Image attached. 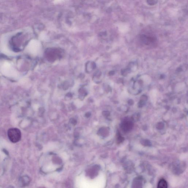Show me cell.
Listing matches in <instances>:
<instances>
[{
	"label": "cell",
	"instance_id": "6",
	"mask_svg": "<svg viewBox=\"0 0 188 188\" xmlns=\"http://www.w3.org/2000/svg\"><path fill=\"white\" fill-rule=\"evenodd\" d=\"M164 127V124L162 122H159L157 124V129H159V130H161V129H163Z\"/></svg>",
	"mask_w": 188,
	"mask_h": 188
},
{
	"label": "cell",
	"instance_id": "5",
	"mask_svg": "<svg viewBox=\"0 0 188 188\" xmlns=\"http://www.w3.org/2000/svg\"><path fill=\"white\" fill-rule=\"evenodd\" d=\"M141 143L143 145L146 146H150L151 145V143L150 141L148 140H142L141 141Z\"/></svg>",
	"mask_w": 188,
	"mask_h": 188
},
{
	"label": "cell",
	"instance_id": "10",
	"mask_svg": "<svg viewBox=\"0 0 188 188\" xmlns=\"http://www.w3.org/2000/svg\"><path fill=\"white\" fill-rule=\"evenodd\" d=\"M118 140L119 141V143H121V142L123 141L124 138L123 137H122V136H121L120 135H119L118 137Z\"/></svg>",
	"mask_w": 188,
	"mask_h": 188
},
{
	"label": "cell",
	"instance_id": "7",
	"mask_svg": "<svg viewBox=\"0 0 188 188\" xmlns=\"http://www.w3.org/2000/svg\"><path fill=\"white\" fill-rule=\"evenodd\" d=\"M157 1H152V0H151V1H147V3L148 4L150 5H153L154 4H156L157 3Z\"/></svg>",
	"mask_w": 188,
	"mask_h": 188
},
{
	"label": "cell",
	"instance_id": "11",
	"mask_svg": "<svg viewBox=\"0 0 188 188\" xmlns=\"http://www.w3.org/2000/svg\"><path fill=\"white\" fill-rule=\"evenodd\" d=\"M144 104H145V103H144V101H141V100H140V102L139 103L138 106L141 107L143 106V105H144Z\"/></svg>",
	"mask_w": 188,
	"mask_h": 188
},
{
	"label": "cell",
	"instance_id": "2",
	"mask_svg": "<svg viewBox=\"0 0 188 188\" xmlns=\"http://www.w3.org/2000/svg\"><path fill=\"white\" fill-rule=\"evenodd\" d=\"M133 124L132 122L129 121H125L122 124L121 127L123 131L127 132L132 129Z\"/></svg>",
	"mask_w": 188,
	"mask_h": 188
},
{
	"label": "cell",
	"instance_id": "12",
	"mask_svg": "<svg viewBox=\"0 0 188 188\" xmlns=\"http://www.w3.org/2000/svg\"><path fill=\"white\" fill-rule=\"evenodd\" d=\"M128 103L129 105H132L134 104V101L133 100H129V101H128Z\"/></svg>",
	"mask_w": 188,
	"mask_h": 188
},
{
	"label": "cell",
	"instance_id": "9",
	"mask_svg": "<svg viewBox=\"0 0 188 188\" xmlns=\"http://www.w3.org/2000/svg\"><path fill=\"white\" fill-rule=\"evenodd\" d=\"M147 99V96L146 95H143L141 97L140 100L145 102V101H146Z\"/></svg>",
	"mask_w": 188,
	"mask_h": 188
},
{
	"label": "cell",
	"instance_id": "3",
	"mask_svg": "<svg viewBox=\"0 0 188 188\" xmlns=\"http://www.w3.org/2000/svg\"><path fill=\"white\" fill-rule=\"evenodd\" d=\"M141 39L143 42L146 44H149L150 43L153 42L155 41V39L152 37H147L146 35H141Z\"/></svg>",
	"mask_w": 188,
	"mask_h": 188
},
{
	"label": "cell",
	"instance_id": "1",
	"mask_svg": "<svg viewBox=\"0 0 188 188\" xmlns=\"http://www.w3.org/2000/svg\"><path fill=\"white\" fill-rule=\"evenodd\" d=\"M8 137L10 141L13 143H17L21 138V132L17 128H11L7 132Z\"/></svg>",
	"mask_w": 188,
	"mask_h": 188
},
{
	"label": "cell",
	"instance_id": "4",
	"mask_svg": "<svg viewBox=\"0 0 188 188\" xmlns=\"http://www.w3.org/2000/svg\"><path fill=\"white\" fill-rule=\"evenodd\" d=\"M167 184L165 180L161 179L158 183V188H167Z\"/></svg>",
	"mask_w": 188,
	"mask_h": 188
},
{
	"label": "cell",
	"instance_id": "8",
	"mask_svg": "<svg viewBox=\"0 0 188 188\" xmlns=\"http://www.w3.org/2000/svg\"><path fill=\"white\" fill-rule=\"evenodd\" d=\"M134 115L135 116H133V120L135 121H136V120H137V121L140 117L139 114L138 113V114H135Z\"/></svg>",
	"mask_w": 188,
	"mask_h": 188
}]
</instances>
